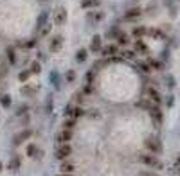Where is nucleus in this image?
<instances>
[{
    "label": "nucleus",
    "mask_w": 180,
    "mask_h": 176,
    "mask_svg": "<svg viewBox=\"0 0 180 176\" xmlns=\"http://www.w3.org/2000/svg\"><path fill=\"white\" fill-rule=\"evenodd\" d=\"M115 54H117V47L115 45H110V47L103 49V56H115Z\"/></svg>",
    "instance_id": "15"
},
{
    "label": "nucleus",
    "mask_w": 180,
    "mask_h": 176,
    "mask_svg": "<svg viewBox=\"0 0 180 176\" xmlns=\"http://www.w3.org/2000/svg\"><path fill=\"white\" fill-rule=\"evenodd\" d=\"M141 162L146 164V165H150V167H159V160L155 158V155H142Z\"/></svg>",
    "instance_id": "4"
},
{
    "label": "nucleus",
    "mask_w": 180,
    "mask_h": 176,
    "mask_svg": "<svg viewBox=\"0 0 180 176\" xmlns=\"http://www.w3.org/2000/svg\"><path fill=\"white\" fill-rule=\"evenodd\" d=\"M70 146L67 142L65 144H60V147H58V151H56V158H60L61 162H63V160L65 158H69V155H70Z\"/></svg>",
    "instance_id": "2"
},
{
    "label": "nucleus",
    "mask_w": 180,
    "mask_h": 176,
    "mask_svg": "<svg viewBox=\"0 0 180 176\" xmlns=\"http://www.w3.org/2000/svg\"><path fill=\"white\" fill-rule=\"evenodd\" d=\"M92 77H94V68H92V70H88V74H86V83H90V81H92Z\"/></svg>",
    "instance_id": "31"
},
{
    "label": "nucleus",
    "mask_w": 180,
    "mask_h": 176,
    "mask_svg": "<svg viewBox=\"0 0 180 176\" xmlns=\"http://www.w3.org/2000/svg\"><path fill=\"white\" fill-rule=\"evenodd\" d=\"M20 165H22V160H20V156H15V158L9 162L7 167L11 169V171H18V169H20Z\"/></svg>",
    "instance_id": "12"
},
{
    "label": "nucleus",
    "mask_w": 180,
    "mask_h": 176,
    "mask_svg": "<svg viewBox=\"0 0 180 176\" xmlns=\"http://www.w3.org/2000/svg\"><path fill=\"white\" fill-rule=\"evenodd\" d=\"M141 176H157V173H141Z\"/></svg>",
    "instance_id": "36"
},
{
    "label": "nucleus",
    "mask_w": 180,
    "mask_h": 176,
    "mask_svg": "<svg viewBox=\"0 0 180 176\" xmlns=\"http://www.w3.org/2000/svg\"><path fill=\"white\" fill-rule=\"evenodd\" d=\"M36 90H38V86H33V84H27L25 88H24V93H27V95H29V93L36 92Z\"/></svg>",
    "instance_id": "25"
},
{
    "label": "nucleus",
    "mask_w": 180,
    "mask_h": 176,
    "mask_svg": "<svg viewBox=\"0 0 180 176\" xmlns=\"http://www.w3.org/2000/svg\"><path fill=\"white\" fill-rule=\"evenodd\" d=\"M146 33H148V31H146V27H135V29H133V36H135L137 40H141Z\"/></svg>",
    "instance_id": "14"
},
{
    "label": "nucleus",
    "mask_w": 180,
    "mask_h": 176,
    "mask_svg": "<svg viewBox=\"0 0 180 176\" xmlns=\"http://www.w3.org/2000/svg\"><path fill=\"white\" fill-rule=\"evenodd\" d=\"M60 171H61V173H65V174H72V173H74V165L69 164V162H61Z\"/></svg>",
    "instance_id": "11"
},
{
    "label": "nucleus",
    "mask_w": 180,
    "mask_h": 176,
    "mask_svg": "<svg viewBox=\"0 0 180 176\" xmlns=\"http://www.w3.org/2000/svg\"><path fill=\"white\" fill-rule=\"evenodd\" d=\"M29 75H31V72H20V74H18V79H20V81H27Z\"/></svg>",
    "instance_id": "29"
},
{
    "label": "nucleus",
    "mask_w": 180,
    "mask_h": 176,
    "mask_svg": "<svg viewBox=\"0 0 180 176\" xmlns=\"http://www.w3.org/2000/svg\"><path fill=\"white\" fill-rule=\"evenodd\" d=\"M90 49L94 50V52H97V50L101 49V36H99V34H95L94 38H92V42H90Z\"/></svg>",
    "instance_id": "10"
},
{
    "label": "nucleus",
    "mask_w": 180,
    "mask_h": 176,
    "mask_svg": "<svg viewBox=\"0 0 180 176\" xmlns=\"http://www.w3.org/2000/svg\"><path fill=\"white\" fill-rule=\"evenodd\" d=\"M175 165H177V167H178V169H180V158H178V160H177V164H175Z\"/></svg>",
    "instance_id": "37"
},
{
    "label": "nucleus",
    "mask_w": 180,
    "mask_h": 176,
    "mask_svg": "<svg viewBox=\"0 0 180 176\" xmlns=\"http://www.w3.org/2000/svg\"><path fill=\"white\" fill-rule=\"evenodd\" d=\"M148 95H150V99L153 101V104H160V102H162L160 95H159V92H157L155 88H148Z\"/></svg>",
    "instance_id": "8"
},
{
    "label": "nucleus",
    "mask_w": 180,
    "mask_h": 176,
    "mask_svg": "<svg viewBox=\"0 0 180 176\" xmlns=\"http://www.w3.org/2000/svg\"><path fill=\"white\" fill-rule=\"evenodd\" d=\"M141 9L139 7H135V9H130L128 13H126V16H124V20H128V22H132V20H135V18H139L141 16Z\"/></svg>",
    "instance_id": "9"
},
{
    "label": "nucleus",
    "mask_w": 180,
    "mask_h": 176,
    "mask_svg": "<svg viewBox=\"0 0 180 176\" xmlns=\"http://www.w3.org/2000/svg\"><path fill=\"white\" fill-rule=\"evenodd\" d=\"M121 58L122 59H133L135 58V52H133V50H122V52H121Z\"/></svg>",
    "instance_id": "18"
},
{
    "label": "nucleus",
    "mask_w": 180,
    "mask_h": 176,
    "mask_svg": "<svg viewBox=\"0 0 180 176\" xmlns=\"http://www.w3.org/2000/svg\"><path fill=\"white\" fill-rule=\"evenodd\" d=\"M65 18H67V11H65L63 7H60L58 11H56V15H54V22H56L58 25H61L63 22H65Z\"/></svg>",
    "instance_id": "6"
},
{
    "label": "nucleus",
    "mask_w": 180,
    "mask_h": 176,
    "mask_svg": "<svg viewBox=\"0 0 180 176\" xmlns=\"http://www.w3.org/2000/svg\"><path fill=\"white\" fill-rule=\"evenodd\" d=\"M150 115H151V119H153L157 124H160L162 122V111H160V108H159V104H153L151 102V106H150Z\"/></svg>",
    "instance_id": "3"
},
{
    "label": "nucleus",
    "mask_w": 180,
    "mask_h": 176,
    "mask_svg": "<svg viewBox=\"0 0 180 176\" xmlns=\"http://www.w3.org/2000/svg\"><path fill=\"white\" fill-rule=\"evenodd\" d=\"M74 126H76V119H70V120H65L63 128H65V129H72Z\"/></svg>",
    "instance_id": "22"
},
{
    "label": "nucleus",
    "mask_w": 180,
    "mask_h": 176,
    "mask_svg": "<svg viewBox=\"0 0 180 176\" xmlns=\"http://www.w3.org/2000/svg\"><path fill=\"white\" fill-rule=\"evenodd\" d=\"M36 146L35 144H31V146H29V147H27V155H29V156H33V155H36Z\"/></svg>",
    "instance_id": "28"
},
{
    "label": "nucleus",
    "mask_w": 180,
    "mask_h": 176,
    "mask_svg": "<svg viewBox=\"0 0 180 176\" xmlns=\"http://www.w3.org/2000/svg\"><path fill=\"white\" fill-rule=\"evenodd\" d=\"M74 77H76L74 70H69V72H67V81H74Z\"/></svg>",
    "instance_id": "30"
},
{
    "label": "nucleus",
    "mask_w": 180,
    "mask_h": 176,
    "mask_svg": "<svg viewBox=\"0 0 180 176\" xmlns=\"http://www.w3.org/2000/svg\"><path fill=\"white\" fill-rule=\"evenodd\" d=\"M61 43H63L61 36H54L51 40V52H58V50L61 49Z\"/></svg>",
    "instance_id": "7"
},
{
    "label": "nucleus",
    "mask_w": 180,
    "mask_h": 176,
    "mask_svg": "<svg viewBox=\"0 0 180 176\" xmlns=\"http://www.w3.org/2000/svg\"><path fill=\"white\" fill-rule=\"evenodd\" d=\"M0 104H2L4 108H9V106H11V97H9V95H2V99H0Z\"/></svg>",
    "instance_id": "21"
},
{
    "label": "nucleus",
    "mask_w": 180,
    "mask_h": 176,
    "mask_svg": "<svg viewBox=\"0 0 180 176\" xmlns=\"http://www.w3.org/2000/svg\"><path fill=\"white\" fill-rule=\"evenodd\" d=\"M58 176H70V174H65V173H61V174H58Z\"/></svg>",
    "instance_id": "38"
},
{
    "label": "nucleus",
    "mask_w": 180,
    "mask_h": 176,
    "mask_svg": "<svg viewBox=\"0 0 180 176\" xmlns=\"http://www.w3.org/2000/svg\"><path fill=\"white\" fill-rule=\"evenodd\" d=\"M40 70H42V67H40V63H33L31 65V74H40Z\"/></svg>",
    "instance_id": "23"
},
{
    "label": "nucleus",
    "mask_w": 180,
    "mask_h": 176,
    "mask_svg": "<svg viewBox=\"0 0 180 176\" xmlns=\"http://www.w3.org/2000/svg\"><path fill=\"white\" fill-rule=\"evenodd\" d=\"M117 43H119L121 47H126V45H128V36L119 34V36H117Z\"/></svg>",
    "instance_id": "20"
},
{
    "label": "nucleus",
    "mask_w": 180,
    "mask_h": 176,
    "mask_svg": "<svg viewBox=\"0 0 180 176\" xmlns=\"http://www.w3.org/2000/svg\"><path fill=\"white\" fill-rule=\"evenodd\" d=\"M7 56H9V63H13V65H15V63H16V58H15V52H13V49L7 50Z\"/></svg>",
    "instance_id": "27"
},
{
    "label": "nucleus",
    "mask_w": 180,
    "mask_h": 176,
    "mask_svg": "<svg viewBox=\"0 0 180 176\" xmlns=\"http://www.w3.org/2000/svg\"><path fill=\"white\" fill-rule=\"evenodd\" d=\"M27 111V106H22V108H18V115H22V113H25Z\"/></svg>",
    "instance_id": "35"
},
{
    "label": "nucleus",
    "mask_w": 180,
    "mask_h": 176,
    "mask_svg": "<svg viewBox=\"0 0 180 176\" xmlns=\"http://www.w3.org/2000/svg\"><path fill=\"white\" fill-rule=\"evenodd\" d=\"M0 173H2V162H0Z\"/></svg>",
    "instance_id": "39"
},
{
    "label": "nucleus",
    "mask_w": 180,
    "mask_h": 176,
    "mask_svg": "<svg viewBox=\"0 0 180 176\" xmlns=\"http://www.w3.org/2000/svg\"><path fill=\"white\" fill-rule=\"evenodd\" d=\"M144 146H146V149L150 151L151 155H157V153L162 151V146H160V142H159L157 138H146Z\"/></svg>",
    "instance_id": "1"
},
{
    "label": "nucleus",
    "mask_w": 180,
    "mask_h": 176,
    "mask_svg": "<svg viewBox=\"0 0 180 176\" xmlns=\"http://www.w3.org/2000/svg\"><path fill=\"white\" fill-rule=\"evenodd\" d=\"M70 138H72V129H65V128H63V131L58 135V142L65 144V142H69Z\"/></svg>",
    "instance_id": "5"
},
{
    "label": "nucleus",
    "mask_w": 180,
    "mask_h": 176,
    "mask_svg": "<svg viewBox=\"0 0 180 176\" xmlns=\"http://www.w3.org/2000/svg\"><path fill=\"white\" fill-rule=\"evenodd\" d=\"M29 137H31V131H29V129H25L24 133H20L18 137H15V146H18L20 142H24V140H25V138H29Z\"/></svg>",
    "instance_id": "13"
},
{
    "label": "nucleus",
    "mask_w": 180,
    "mask_h": 176,
    "mask_svg": "<svg viewBox=\"0 0 180 176\" xmlns=\"http://www.w3.org/2000/svg\"><path fill=\"white\" fill-rule=\"evenodd\" d=\"M99 0H85L83 2V7H92V6H97Z\"/></svg>",
    "instance_id": "26"
},
{
    "label": "nucleus",
    "mask_w": 180,
    "mask_h": 176,
    "mask_svg": "<svg viewBox=\"0 0 180 176\" xmlns=\"http://www.w3.org/2000/svg\"><path fill=\"white\" fill-rule=\"evenodd\" d=\"M81 115H85V111L79 108V106H77V108H72V115H70L72 119H79Z\"/></svg>",
    "instance_id": "19"
},
{
    "label": "nucleus",
    "mask_w": 180,
    "mask_h": 176,
    "mask_svg": "<svg viewBox=\"0 0 180 176\" xmlns=\"http://www.w3.org/2000/svg\"><path fill=\"white\" fill-rule=\"evenodd\" d=\"M83 92H85V93H92V86H90V84H86V86H85V90H83Z\"/></svg>",
    "instance_id": "34"
},
{
    "label": "nucleus",
    "mask_w": 180,
    "mask_h": 176,
    "mask_svg": "<svg viewBox=\"0 0 180 176\" xmlns=\"http://www.w3.org/2000/svg\"><path fill=\"white\" fill-rule=\"evenodd\" d=\"M76 59L79 61V63H83V61H86V50L85 49H79L76 52Z\"/></svg>",
    "instance_id": "17"
},
{
    "label": "nucleus",
    "mask_w": 180,
    "mask_h": 176,
    "mask_svg": "<svg viewBox=\"0 0 180 176\" xmlns=\"http://www.w3.org/2000/svg\"><path fill=\"white\" fill-rule=\"evenodd\" d=\"M25 47H27V49H33V47H35V40H31V42H27V43H25Z\"/></svg>",
    "instance_id": "33"
},
{
    "label": "nucleus",
    "mask_w": 180,
    "mask_h": 176,
    "mask_svg": "<svg viewBox=\"0 0 180 176\" xmlns=\"http://www.w3.org/2000/svg\"><path fill=\"white\" fill-rule=\"evenodd\" d=\"M146 34H150V36H153V38H162V33H160L159 29H151V31H148Z\"/></svg>",
    "instance_id": "24"
},
{
    "label": "nucleus",
    "mask_w": 180,
    "mask_h": 176,
    "mask_svg": "<svg viewBox=\"0 0 180 176\" xmlns=\"http://www.w3.org/2000/svg\"><path fill=\"white\" fill-rule=\"evenodd\" d=\"M88 115H90V117H95V119H99V111H97V110H92V111H90Z\"/></svg>",
    "instance_id": "32"
},
{
    "label": "nucleus",
    "mask_w": 180,
    "mask_h": 176,
    "mask_svg": "<svg viewBox=\"0 0 180 176\" xmlns=\"http://www.w3.org/2000/svg\"><path fill=\"white\" fill-rule=\"evenodd\" d=\"M135 50L137 52H148V47H146V43L142 40H137L135 42Z\"/></svg>",
    "instance_id": "16"
}]
</instances>
